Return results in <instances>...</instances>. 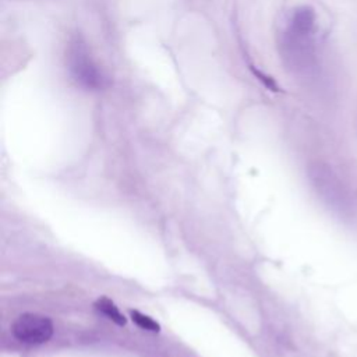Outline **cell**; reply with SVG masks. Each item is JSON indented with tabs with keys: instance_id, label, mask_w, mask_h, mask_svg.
Listing matches in <instances>:
<instances>
[{
	"instance_id": "obj_1",
	"label": "cell",
	"mask_w": 357,
	"mask_h": 357,
	"mask_svg": "<svg viewBox=\"0 0 357 357\" xmlns=\"http://www.w3.org/2000/svg\"><path fill=\"white\" fill-rule=\"evenodd\" d=\"M68 61L74 79L82 86L88 89H100L105 86V77L92 61L85 43L79 39L71 42L68 49Z\"/></svg>"
},
{
	"instance_id": "obj_2",
	"label": "cell",
	"mask_w": 357,
	"mask_h": 357,
	"mask_svg": "<svg viewBox=\"0 0 357 357\" xmlns=\"http://www.w3.org/2000/svg\"><path fill=\"white\" fill-rule=\"evenodd\" d=\"M53 331L54 328L50 318L31 312L20 315L11 326L14 337L25 344L46 343L52 337Z\"/></svg>"
},
{
	"instance_id": "obj_3",
	"label": "cell",
	"mask_w": 357,
	"mask_h": 357,
	"mask_svg": "<svg viewBox=\"0 0 357 357\" xmlns=\"http://www.w3.org/2000/svg\"><path fill=\"white\" fill-rule=\"evenodd\" d=\"M315 22V14L311 7H300L294 11L289 32L297 36H310Z\"/></svg>"
},
{
	"instance_id": "obj_4",
	"label": "cell",
	"mask_w": 357,
	"mask_h": 357,
	"mask_svg": "<svg viewBox=\"0 0 357 357\" xmlns=\"http://www.w3.org/2000/svg\"><path fill=\"white\" fill-rule=\"evenodd\" d=\"M95 308H96L99 312H102L105 317H107L109 319H112L113 322H116L117 325H120V326L126 325V322H127L126 317L120 312V310L116 307V304H114L112 300L106 298V297L99 298V300L95 303Z\"/></svg>"
},
{
	"instance_id": "obj_5",
	"label": "cell",
	"mask_w": 357,
	"mask_h": 357,
	"mask_svg": "<svg viewBox=\"0 0 357 357\" xmlns=\"http://www.w3.org/2000/svg\"><path fill=\"white\" fill-rule=\"evenodd\" d=\"M131 319L142 329L151 331V332H158L160 329L159 324L153 321L151 317L139 312V311H131Z\"/></svg>"
},
{
	"instance_id": "obj_6",
	"label": "cell",
	"mask_w": 357,
	"mask_h": 357,
	"mask_svg": "<svg viewBox=\"0 0 357 357\" xmlns=\"http://www.w3.org/2000/svg\"><path fill=\"white\" fill-rule=\"evenodd\" d=\"M250 70H251V73L258 78V81L262 82V85H264L265 88H268V89H271V91H273V92H280V91H282L280 86L276 84V81H275L272 77L266 75L265 73H262L261 70H258L255 66H250Z\"/></svg>"
}]
</instances>
